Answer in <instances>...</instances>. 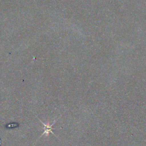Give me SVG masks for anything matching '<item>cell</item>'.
Listing matches in <instances>:
<instances>
[{
    "label": "cell",
    "instance_id": "6da1fadb",
    "mask_svg": "<svg viewBox=\"0 0 146 146\" xmlns=\"http://www.w3.org/2000/svg\"><path fill=\"white\" fill-rule=\"evenodd\" d=\"M38 120H39V121L41 123H42V124L44 125V131H43V133L40 135V137H41L42 136H43V135H46V136H48V135H49V134H50V133H52L53 135H54L55 136V135L52 132V129H54V128H52V125L56 123V120H55V121H54V122L52 123V124H50V122L49 121H48V122H47V123H43L42 120H40L39 119H38ZM56 137V136H55Z\"/></svg>",
    "mask_w": 146,
    "mask_h": 146
}]
</instances>
